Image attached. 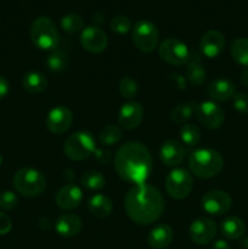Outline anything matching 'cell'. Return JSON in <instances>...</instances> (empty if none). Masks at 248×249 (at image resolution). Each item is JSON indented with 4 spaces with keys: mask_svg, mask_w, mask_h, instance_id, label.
Instances as JSON below:
<instances>
[{
    "mask_svg": "<svg viewBox=\"0 0 248 249\" xmlns=\"http://www.w3.org/2000/svg\"><path fill=\"white\" fill-rule=\"evenodd\" d=\"M238 249H248V237L241 240L240 245H238Z\"/></svg>",
    "mask_w": 248,
    "mask_h": 249,
    "instance_id": "7bdbcfd3",
    "label": "cell"
},
{
    "mask_svg": "<svg viewBox=\"0 0 248 249\" xmlns=\"http://www.w3.org/2000/svg\"><path fill=\"white\" fill-rule=\"evenodd\" d=\"M96 142L88 131H77L66 139L63 143V152L66 157L72 160H84L94 155Z\"/></svg>",
    "mask_w": 248,
    "mask_h": 249,
    "instance_id": "8992f818",
    "label": "cell"
},
{
    "mask_svg": "<svg viewBox=\"0 0 248 249\" xmlns=\"http://www.w3.org/2000/svg\"><path fill=\"white\" fill-rule=\"evenodd\" d=\"M168 84L177 90H185L186 89V77H182L181 74L177 73H172L168 75Z\"/></svg>",
    "mask_w": 248,
    "mask_h": 249,
    "instance_id": "8d00e7d4",
    "label": "cell"
},
{
    "mask_svg": "<svg viewBox=\"0 0 248 249\" xmlns=\"http://www.w3.org/2000/svg\"><path fill=\"white\" fill-rule=\"evenodd\" d=\"M133 41L134 45L141 53H151L155 50L159 41V32L157 27L150 21L141 19L133 27Z\"/></svg>",
    "mask_w": 248,
    "mask_h": 249,
    "instance_id": "52a82bcc",
    "label": "cell"
},
{
    "mask_svg": "<svg viewBox=\"0 0 248 249\" xmlns=\"http://www.w3.org/2000/svg\"><path fill=\"white\" fill-rule=\"evenodd\" d=\"M73 114L66 106H56L51 109L46 117V128L55 135L66 133L72 126Z\"/></svg>",
    "mask_w": 248,
    "mask_h": 249,
    "instance_id": "7c38bea8",
    "label": "cell"
},
{
    "mask_svg": "<svg viewBox=\"0 0 248 249\" xmlns=\"http://www.w3.org/2000/svg\"><path fill=\"white\" fill-rule=\"evenodd\" d=\"M231 57L238 65L248 67V38H238L230 48Z\"/></svg>",
    "mask_w": 248,
    "mask_h": 249,
    "instance_id": "d4e9b609",
    "label": "cell"
},
{
    "mask_svg": "<svg viewBox=\"0 0 248 249\" xmlns=\"http://www.w3.org/2000/svg\"><path fill=\"white\" fill-rule=\"evenodd\" d=\"M139 91V85L131 77H124L119 83V92L124 99H134Z\"/></svg>",
    "mask_w": 248,
    "mask_h": 249,
    "instance_id": "d6a6232c",
    "label": "cell"
},
{
    "mask_svg": "<svg viewBox=\"0 0 248 249\" xmlns=\"http://www.w3.org/2000/svg\"><path fill=\"white\" fill-rule=\"evenodd\" d=\"M211 249H231L229 243L224 240H218L212 245Z\"/></svg>",
    "mask_w": 248,
    "mask_h": 249,
    "instance_id": "60d3db41",
    "label": "cell"
},
{
    "mask_svg": "<svg viewBox=\"0 0 248 249\" xmlns=\"http://www.w3.org/2000/svg\"><path fill=\"white\" fill-rule=\"evenodd\" d=\"M174 233L168 224H159L151 230L148 235V245L152 249H165L173 242Z\"/></svg>",
    "mask_w": 248,
    "mask_h": 249,
    "instance_id": "44dd1931",
    "label": "cell"
},
{
    "mask_svg": "<svg viewBox=\"0 0 248 249\" xmlns=\"http://www.w3.org/2000/svg\"><path fill=\"white\" fill-rule=\"evenodd\" d=\"M24 90L29 94H41L48 89V79L40 72H28L22 79Z\"/></svg>",
    "mask_w": 248,
    "mask_h": 249,
    "instance_id": "cb8c5ba5",
    "label": "cell"
},
{
    "mask_svg": "<svg viewBox=\"0 0 248 249\" xmlns=\"http://www.w3.org/2000/svg\"><path fill=\"white\" fill-rule=\"evenodd\" d=\"M114 169L126 182L146 184L152 172V157L146 146L140 142L124 143L114 156Z\"/></svg>",
    "mask_w": 248,
    "mask_h": 249,
    "instance_id": "7a4b0ae2",
    "label": "cell"
},
{
    "mask_svg": "<svg viewBox=\"0 0 248 249\" xmlns=\"http://www.w3.org/2000/svg\"><path fill=\"white\" fill-rule=\"evenodd\" d=\"M83 24H84V21L77 14H68L61 19V27H62L63 31L70 34L79 32L83 28Z\"/></svg>",
    "mask_w": 248,
    "mask_h": 249,
    "instance_id": "1f68e13d",
    "label": "cell"
},
{
    "mask_svg": "<svg viewBox=\"0 0 248 249\" xmlns=\"http://www.w3.org/2000/svg\"><path fill=\"white\" fill-rule=\"evenodd\" d=\"M18 203V198L11 191H4L0 194V208L4 211H11Z\"/></svg>",
    "mask_w": 248,
    "mask_h": 249,
    "instance_id": "e575fe53",
    "label": "cell"
},
{
    "mask_svg": "<svg viewBox=\"0 0 248 249\" xmlns=\"http://www.w3.org/2000/svg\"><path fill=\"white\" fill-rule=\"evenodd\" d=\"M143 119V108L139 102L128 101L118 112V123L125 130L138 128Z\"/></svg>",
    "mask_w": 248,
    "mask_h": 249,
    "instance_id": "9a60e30c",
    "label": "cell"
},
{
    "mask_svg": "<svg viewBox=\"0 0 248 249\" xmlns=\"http://www.w3.org/2000/svg\"><path fill=\"white\" fill-rule=\"evenodd\" d=\"M12 223L11 219L6 215L5 213L0 212V235H6L11 231Z\"/></svg>",
    "mask_w": 248,
    "mask_h": 249,
    "instance_id": "f35d334b",
    "label": "cell"
},
{
    "mask_svg": "<svg viewBox=\"0 0 248 249\" xmlns=\"http://www.w3.org/2000/svg\"><path fill=\"white\" fill-rule=\"evenodd\" d=\"M56 232L62 237H74L82 230V220L72 213L62 214L55 223Z\"/></svg>",
    "mask_w": 248,
    "mask_h": 249,
    "instance_id": "d6986e66",
    "label": "cell"
},
{
    "mask_svg": "<svg viewBox=\"0 0 248 249\" xmlns=\"http://www.w3.org/2000/svg\"><path fill=\"white\" fill-rule=\"evenodd\" d=\"M58 31L51 18L40 16L31 26V40L40 50H55L58 44Z\"/></svg>",
    "mask_w": 248,
    "mask_h": 249,
    "instance_id": "277c9868",
    "label": "cell"
},
{
    "mask_svg": "<svg viewBox=\"0 0 248 249\" xmlns=\"http://www.w3.org/2000/svg\"><path fill=\"white\" fill-rule=\"evenodd\" d=\"M225 48V36L219 31L212 29L206 32L199 40V49L208 58H215L223 53Z\"/></svg>",
    "mask_w": 248,
    "mask_h": 249,
    "instance_id": "2e32d148",
    "label": "cell"
},
{
    "mask_svg": "<svg viewBox=\"0 0 248 249\" xmlns=\"http://www.w3.org/2000/svg\"><path fill=\"white\" fill-rule=\"evenodd\" d=\"M80 182H82V185L85 189L95 191V190H101L102 187H105V185H106V178L100 172L91 170V172H87L82 175Z\"/></svg>",
    "mask_w": 248,
    "mask_h": 249,
    "instance_id": "f1b7e54d",
    "label": "cell"
},
{
    "mask_svg": "<svg viewBox=\"0 0 248 249\" xmlns=\"http://www.w3.org/2000/svg\"><path fill=\"white\" fill-rule=\"evenodd\" d=\"M202 208L204 212L212 215H223L226 214L232 207V199L226 194L225 191L221 190H213L209 191L202 197L201 201Z\"/></svg>",
    "mask_w": 248,
    "mask_h": 249,
    "instance_id": "8fae6325",
    "label": "cell"
},
{
    "mask_svg": "<svg viewBox=\"0 0 248 249\" xmlns=\"http://www.w3.org/2000/svg\"><path fill=\"white\" fill-rule=\"evenodd\" d=\"M122 140V130L117 125L104 126L100 133V141L104 146H113L117 145Z\"/></svg>",
    "mask_w": 248,
    "mask_h": 249,
    "instance_id": "4dcf8cb0",
    "label": "cell"
},
{
    "mask_svg": "<svg viewBox=\"0 0 248 249\" xmlns=\"http://www.w3.org/2000/svg\"><path fill=\"white\" fill-rule=\"evenodd\" d=\"M95 160L100 163V164H108L112 160V153L108 150L105 148H96L94 152Z\"/></svg>",
    "mask_w": 248,
    "mask_h": 249,
    "instance_id": "74e56055",
    "label": "cell"
},
{
    "mask_svg": "<svg viewBox=\"0 0 248 249\" xmlns=\"http://www.w3.org/2000/svg\"><path fill=\"white\" fill-rule=\"evenodd\" d=\"M194 189V180L186 169L177 168L168 174L165 179V190L174 199H184L191 194Z\"/></svg>",
    "mask_w": 248,
    "mask_h": 249,
    "instance_id": "9c48e42d",
    "label": "cell"
},
{
    "mask_svg": "<svg viewBox=\"0 0 248 249\" xmlns=\"http://www.w3.org/2000/svg\"><path fill=\"white\" fill-rule=\"evenodd\" d=\"M207 91L214 101H228L235 95V85L226 78H216L209 84Z\"/></svg>",
    "mask_w": 248,
    "mask_h": 249,
    "instance_id": "ffe728a7",
    "label": "cell"
},
{
    "mask_svg": "<svg viewBox=\"0 0 248 249\" xmlns=\"http://www.w3.org/2000/svg\"><path fill=\"white\" fill-rule=\"evenodd\" d=\"M158 53L164 62L173 66L186 65L191 58V53L186 44L175 38L164 39L159 44Z\"/></svg>",
    "mask_w": 248,
    "mask_h": 249,
    "instance_id": "ba28073f",
    "label": "cell"
},
{
    "mask_svg": "<svg viewBox=\"0 0 248 249\" xmlns=\"http://www.w3.org/2000/svg\"><path fill=\"white\" fill-rule=\"evenodd\" d=\"M111 29L118 34H126L131 29V22L130 19L123 15H118V16L113 17L111 19Z\"/></svg>",
    "mask_w": 248,
    "mask_h": 249,
    "instance_id": "836d02e7",
    "label": "cell"
},
{
    "mask_svg": "<svg viewBox=\"0 0 248 249\" xmlns=\"http://www.w3.org/2000/svg\"><path fill=\"white\" fill-rule=\"evenodd\" d=\"M216 235V225L212 219L198 218L190 225L189 236L196 245H208Z\"/></svg>",
    "mask_w": 248,
    "mask_h": 249,
    "instance_id": "4fadbf2b",
    "label": "cell"
},
{
    "mask_svg": "<svg viewBox=\"0 0 248 249\" xmlns=\"http://www.w3.org/2000/svg\"><path fill=\"white\" fill-rule=\"evenodd\" d=\"M160 160L167 167H177L184 160L185 148L181 142L177 140H167L159 151Z\"/></svg>",
    "mask_w": 248,
    "mask_h": 249,
    "instance_id": "ac0fdd59",
    "label": "cell"
},
{
    "mask_svg": "<svg viewBox=\"0 0 248 249\" xmlns=\"http://www.w3.org/2000/svg\"><path fill=\"white\" fill-rule=\"evenodd\" d=\"M55 201L56 204L63 211H72L82 203L83 191L77 185H65L56 194Z\"/></svg>",
    "mask_w": 248,
    "mask_h": 249,
    "instance_id": "e0dca14e",
    "label": "cell"
},
{
    "mask_svg": "<svg viewBox=\"0 0 248 249\" xmlns=\"http://www.w3.org/2000/svg\"><path fill=\"white\" fill-rule=\"evenodd\" d=\"M189 167L199 179H212L223 170L224 158L215 150L198 148L190 155Z\"/></svg>",
    "mask_w": 248,
    "mask_h": 249,
    "instance_id": "3957f363",
    "label": "cell"
},
{
    "mask_svg": "<svg viewBox=\"0 0 248 249\" xmlns=\"http://www.w3.org/2000/svg\"><path fill=\"white\" fill-rule=\"evenodd\" d=\"M14 187L18 194L26 197L40 196L46 189V179L34 168H22L15 174Z\"/></svg>",
    "mask_w": 248,
    "mask_h": 249,
    "instance_id": "5b68a950",
    "label": "cell"
},
{
    "mask_svg": "<svg viewBox=\"0 0 248 249\" xmlns=\"http://www.w3.org/2000/svg\"><path fill=\"white\" fill-rule=\"evenodd\" d=\"M207 73L203 66L197 61H191L186 67V80L195 87H201L206 82Z\"/></svg>",
    "mask_w": 248,
    "mask_h": 249,
    "instance_id": "484cf974",
    "label": "cell"
},
{
    "mask_svg": "<svg viewBox=\"0 0 248 249\" xmlns=\"http://www.w3.org/2000/svg\"><path fill=\"white\" fill-rule=\"evenodd\" d=\"M80 44L89 53H100L106 50L108 39H107V34L101 28L95 26H89L82 31Z\"/></svg>",
    "mask_w": 248,
    "mask_h": 249,
    "instance_id": "5bb4252c",
    "label": "cell"
},
{
    "mask_svg": "<svg viewBox=\"0 0 248 249\" xmlns=\"http://www.w3.org/2000/svg\"><path fill=\"white\" fill-rule=\"evenodd\" d=\"M220 232L228 240H238L246 232V225L237 216H228L220 224Z\"/></svg>",
    "mask_w": 248,
    "mask_h": 249,
    "instance_id": "603a6c76",
    "label": "cell"
},
{
    "mask_svg": "<svg viewBox=\"0 0 248 249\" xmlns=\"http://www.w3.org/2000/svg\"><path fill=\"white\" fill-rule=\"evenodd\" d=\"M2 164V156H1V153H0V165Z\"/></svg>",
    "mask_w": 248,
    "mask_h": 249,
    "instance_id": "ee69618b",
    "label": "cell"
},
{
    "mask_svg": "<svg viewBox=\"0 0 248 249\" xmlns=\"http://www.w3.org/2000/svg\"><path fill=\"white\" fill-rule=\"evenodd\" d=\"M233 108L238 113L247 114L248 113V95L245 92H235L232 97Z\"/></svg>",
    "mask_w": 248,
    "mask_h": 249,
    "instance_id": "d590c367",
    "label": "cell"
},
{
    "mask_svg": "<svg viewBox=\"0 0 248 249\" xmlns=\"http://www.w3.org/2000/svg\"><path fill=\"white\" fill-rule=\"evenodd\" d=\"M68 65L67 53L62 50L55 49L53 53L49 55L48 60H46V66L53 72H62Z\"/></svg>",
    "mask_w": 248,
    "mask_h": 249,
    "instance_id": "f546056e",
    "label": "cell"
},
{
    "mask_svg": "<svg viewBox=\"0 0 248 249\" xmlns=\"http://www.w3.org/2000/svg\"><path fill=\"white\" fill-rule=\"evenodd\" d=\"M180 139L186 146L194 147L201 141V131L195 124H184L179 130Z\"/></svg>",
    "mask_w": 248,
    "mask_h": 249,
    "instance_id": "83f0119b",
    "label": "cell"
},
{
    "mask_svg": "<svg viewBox=\"0 0 248 249\" xmlns=\"http://www.w3.org/2000/svg\"><path fill=\"white\" fill-rule=\"evenodd\" d=\"M9 92V82L0 75V100L4 99Z\"/></svg>",
    "mask_w": 248,
    "mask_h": 249,
    "instance_id": "ab89813d",
    "label": "cell"
},
{
    "mask_svg": "<svg viewBox=\"0 0 248 249\" xmlns=\"http://www.w3.org/2000/svg\"><path fill=\"white\" fill-rule=\"evenodd\" d=\"M126 215L139 225H150L162 215L164 199L159 190L147 184L135 185L124 199Z\"/></svg>",
    "mask_w": 248,
    "mask_h": 249,
    "instance_id": "6da1fadb",
    "label": "cell"
},
{
    "mask_svg": "<svg viewBox=\"0 0 248 249\" xmlns=\"http://www.w3.org/2000/svg\"><path fill=\"white\" fill-rule=\"evenodd\" d=\"M196 106L197 105L194 102H185V104L177 105L172 109L170 118L177 124L186 123L192 117L194 112H196Z\"/></svg>",
    "mask_w": 248,
    "mask_h": 249,
    "instance_id": "4316f807",
    "label": "cell"
},
{
    "mask_svg": "<svg viewBox=\"0 0 248 249\" xmlns=\"http://www.w3.org/2000/svg\"><path fill=\"white\" fill-rule=\"evenodd\" d=\"M196 116L199 123L207 129L215 130L224 124V109L214 101H203L196 106Z\"/></svg>",
    "mask_w": 248,
    "mask_h": 249,
    "instance_id": "30bf717a",
    "label": "cell"
},
{
    "mask_svg": "<svg viewBox=\"0 0 248 249\" xmlns=\"http://www.w3.org/2000/svg\"><path fill=\"white\" fill-rule=\"evenodd\" d=\"M88 208L95 218L104 219L112 213L113 204L111 199L105 195H94L88 202Z\"/></svg>",
    "mask_w": 248,
    "mask_h": 249,
    "instance_id": "7402d4cb",
    "label": "cell"
},
{
    "mask_svg": "<svg viewBox=\"0 0 248 249\" xmlns=\"http://www.w3.org/2000/svg\"><path fill=\"white\" fill-rule=\"evenodd\" d=\"M240 82L241 84L245 85V87H248V67H245V70L241 72Z\"/></svg>",
    "mask_w": 248,
    "mask_h": 249,
    "instance_id": "b9f144b4",
    "label": "cell"
}]
</instances>
